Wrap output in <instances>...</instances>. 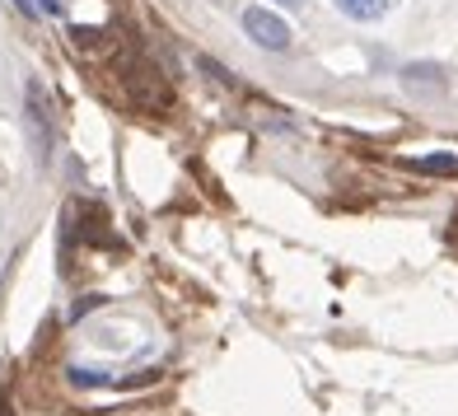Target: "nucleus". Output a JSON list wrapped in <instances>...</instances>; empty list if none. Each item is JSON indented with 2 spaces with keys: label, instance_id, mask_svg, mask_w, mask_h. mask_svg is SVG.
<instances>
[{
  "label": "nucleus",
  "instance_id": "5",
  "mask_svg": "<svg viewBox=\"0 0 458 416\" xmlns=\"http://www.w3.org/2000/svg\"><path fill=\"white\" fill-rule=\"evenodd\" d=\"M416 174H458V155H430V159H416Z\"/></svg>",
  "mask_w": 458,
  "mask_h": 416
},
{
  "label": "nucleus",
  "instance_id": "3",
  "mask_svg": "<svg viewBox=\"0 0 458 416\" xmlns=\"http://www.w3.org/2000/svg\"><path fill=\"white\" fill-rule=\"evenodd\" d=\"M29 117H33V132H38V155L52 150V122H47V98L38 85H29Z\"/></svg>",
  "mask_w": 458,
  "mask_h": 416
},
{
  "label": "nucleus",
  "instance_id": "8",
  "mask_svg": "<svg viewBox=\"0 0 458 416\" xmlns=\"http://www.w3.org/2000/svg\"><path fill=\"white\" fill-rule=\"evenodd\" d=\"M0 416H14V407H10L5 398H0Z\"/></svg>",
  "mask_w": 458,
  "mask_h": 416
},
{
  "label": "nucleus",
  "instance_id": "10",
  "mask_svg": "<svg viewBox=\"0 0 458 416\" xmlns=\"http://www.w3.org/2000/svg\"><path fill=\"white\" fill-rule=\"evenodd\" d=\"M454 230H458V211H454Z\"/></svg>",
  "mask_w": 458,
  "mask_h": 416
},
{
  "label": "nucleus",
  "instance_id": "6",
  "mask_svg": "<svg viewBox=\"0 0 458 416\" xmlns=\"http://www.w3.org/2000/svg\"><path fill=\"white\" fill-rule=\"evenodd\" d=\"M38 10H47V14H61V0H38Z\"/></svg>",
  "mask_w": 458,
  "mask_h": 416
},
{
  "label": "nucleus",
  "instance_id": "1",
  "mask_svg": "<svg viewBox=\"0 0 458 416\" xmlns=\"http://www.w3.org/2000/svg\"><path fill=\"white\" fill-rule=\"evenodd\" d=\"M243 33L253 38L258 47H267V52H285V47H290V38H295V33H290V24H285V19H281V14H272L267 5L243 10Z\"/></svg>",
  "mask_w": 458,
  "mask_h": 416
},
{
  "label": "nucleus",
  "instance_id": "7",
  "mask_svg": "<svg viewBox=\"0 0 458 416\" xmlns=\"http://www.w3.org/2000/svg\"><path fill=\"white\" fill-rule=\"evenodd\" d=\"M14 5H19V10H24V14H38V10L29 5V0H14Z\"/></svg>",
  "mask_w": 458,
  "mask_h": 416
},
{
  "label": "nucleus",
  "instance_id": "2",
  "mask_svg": "<svg viewBox=\"0 0 458 416\" xmlns=\"http://www.w3.org/2000/svg\"><path fill=\"white\" fill-rule=\"evenodd\" d=\"M337 10L346 19H356V24H379V19L398 10V0H337Z\"/></svg>",
  "mask_w": 458,
  "mask_h": 416
},
{
  "label": "nucleus",
  "instance_id": "4",
  "mask_svg": "<svg viewBox=\"0 0 458 416\" xmlns=\"http://www.w3.org/2000/svg\"><path fill=\"white\" fill-rule=\"evenodd\" d=\"M403 85H407V89H440L445 80H440V66L421 61V66H407V71H403Z\"/></svg>",
  "mask_w": 458,
  "mask_h": 416
},
{
  "label": "nucleus",
  "instance_id": "9",
  "mask_svg": "<svg viewBox=\"0 0 458 416\" xmlns=\"http://www.w3.org/2000/svg\"><path fill=\"white\" fill-rule=\"evenodd\" d=\"M281 5H285V10H300V5H304V0H281Z\"/></svg>",
  "mask_w": 458,
  "mask_h": 416
}]
</instances>
